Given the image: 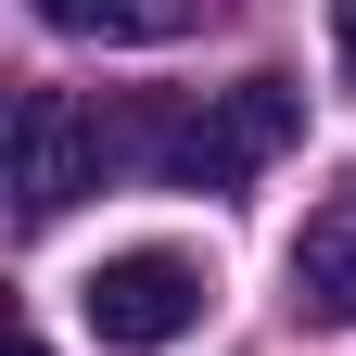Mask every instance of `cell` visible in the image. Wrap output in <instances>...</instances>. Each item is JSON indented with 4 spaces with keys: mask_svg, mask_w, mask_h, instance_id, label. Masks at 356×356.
<instances>
[{
    "mask_svg": "<svg viewBox=\"0 0 356 356\" xmlns=\"http://www.w3.org/2000/svg\"><path fill=\"white\" fill-rule=\"evenodd\" d=\"M293 293L318 305L331 331H356V191L305 216V242H293Z\"/></svg>",
    "mask_w": 356,
    "mask_h": 356,
    "instance_id": "277c9868",
    "label": "cell"
},
{
    "mask_svg": "<svg viewBox=\"0 0 356 356\" xmlns=\"http://www.w3.org/2000/svg\"><path fill=\"white\" fill-rule=\"evenodd\" d=\"M204 293H216V280H204L178 242H140V254H102V267H89L76 305H89V331H102L115 356H165L178 331L204 318Z\"/></svg>",
    "mask_w": 356,
    "mask_h": 356,
    "instance_id": "7a4b0ae2",
    "label": "cell"
},
{
    "mask_svg": "<svg viewBox=\"0 0 356 356\" xmlns=\"http://www.w3.org/2000/svg\"><path fill=\"white\" fill-rule=\"evenodd\" d=\"M26 356H51V343H26Z\"/></svg>",
    "mask_w": 356,
    "mask_h": 356,
    "instance_id": "52a82bcc",
    "label": "cell"
},
{
    "mask_svg": "<svg viewBox=\"0 0 356 356\" xmlns=\"http://www.w3.org/2000/svg\"><path fill=\"white\" fill-rule=\"evenodd\" d=\"M331 51H343V76H356V0H331Z\"/></svg>",
    "mask_w": 356,
    "mask_h": 356,
    "instance_id": "8992f818",
    "label": "cell"
},
{
    "mask_svg": "<svg viewBox=\"0 0 356 356\" xmlns=\"http://www.w3.org/2000/svg\"><path fill=\"white\" fill-rule=\"evenodd\" d=\"M64 38H127V51H153V38H191L204 0H38Z\"/></svg>",
    "mask_w": 356,
    "mask_h": 356,
    "instance_id": "5b68a950",
    "label": "cell"
},
{
    "mask_svg": "<svg viewBox=\"0 0 356 356\" xmlns=\"http://www.w3.org/2000/svg\"><path fill=\"white\" fill-rule=\"evenodd\" d=\"M102 178H115L102 115H89L76 89H26V102H13V216L51 229V216H64L76 191H102Z\"/></svg>",
    "mask_w": 356,
    "mask_h": 356,
    "instance_id": "3957f363",
    "label": "cell"
},
{
    "mask_svg": "<svg viewBox=\"0 0 356 356\" xmlns=\"http://www.w3.org/2000/svg\"><path fill=\"white\" fill-rule=\"evenodd\" d=\"M305 102L280 76H242V89H204V102H115L102 115V153L115 178H165V191H242L254 165L293 153Z\"/></svg>",
    "mask_w": 356,
    "mask_h": 356,
    "instance_id": "6da1fadb",
    "label": "cell"
}]
</instances>
